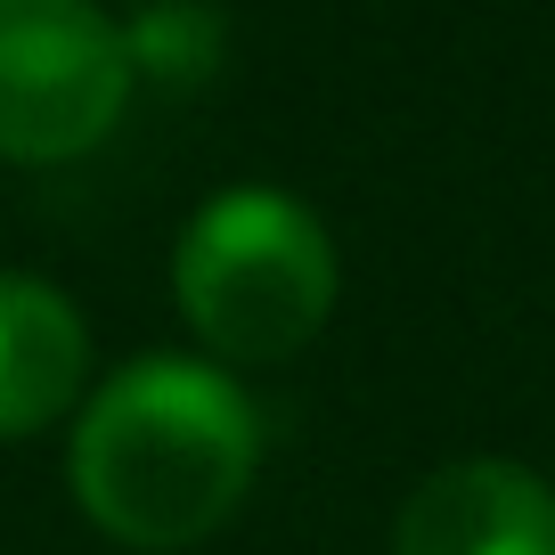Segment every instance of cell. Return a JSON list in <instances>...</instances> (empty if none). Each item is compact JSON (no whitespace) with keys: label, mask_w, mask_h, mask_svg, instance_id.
Returning <instances> with one entry per match:
<instances>
[{"label":"cell","mask_w":555,"mask_h":555,"mask_svg":"<svg viewBox=\"0 0 555 555\" xmlns=\"http://www.w3.org/2000/svg\"><path fill=\"white\" fill-rule=\"evenodd\" d=\"M90 400V327L50 278L0 270V441H34Z\"/></svg>","instance_id":"cell-5"},{"label":"cell","mask_w":555,"mask_h":555,"mask_svg":"<svg viewBox=\"0 0 555 555\" xmlns=\"http://www.w3.org/2000/svg\"><path fill=\"white\" fill-rule=\"evenodd\" d=\"M221 9L205 0H147L131 25H122V50H131V82H156V90H196L212 82L221 66Z\"/></svg>","instance_id":"cell-6"},{"label":"cell","mask_w":555,"mask_h":555,"mask_svg":"<svg viewBox=\"0 0 555 555\" xmlns=\"http://www.w3.org/2000/svg\"><path fill=\"white\" fill-rule=\"evenodd\" d=\"M139 9H147V0H139Z\"/></svg>","instance_id":"cell-7"},{"label":"cell","mask_w":555,"mask_h":555,"mask_svg":"<svg viewBox=\"0 0 555 555\" xmlns=\"http://www.w3.org/2000/svg\"><path fill=\"white\" fill-rule=\"evenodd\" d=\"M131 50L99 0H0V164H74L131 106Z\"/></svg>","instance_id":"cell-3"},{"label":"cell","mask_w":555,"mask_h":555,"mask_svg":"<svg viewBox=\"0 0 555 555\" xmlns=\"http://www.w3.org/2000/svg\"><path fill=\"white\" fill-rule=\"evenodd\" d=\"M392 555H555V482L515 457L434 466L392 515Z\"/></svg>","instance_id":"cell-4"},{"label":"cell","mask_w":555,"mask_h":555,"mask_svg":"<svg viewBox=\"0 0 555 555\" xmlns=\"http://www.w3.org/2000/svg\"><path fill=\"white\" fill-rule=\"evenodd\" d=\"M261 466V409L221 360H131L74 409L66 474L115 547L172 555L245 506Z\"/></svg>","instance_id":"cell-1"},{"label":"cell","mask_w":555,"mask_h":555,"mask_svg":"<svg viewBox=\"0 0 555 555\" xmlns=\"http://www.w3.org/2000/svg\"><path fill=\"white\" fill-rule=\"evenodd\" d=\"M335 237L286 189H221L172 245V302L221 367H278L311 351L335 311Z\"/></svg>","instance_id":"cell-2"}]
</instances>
